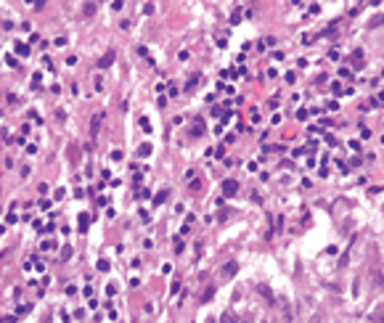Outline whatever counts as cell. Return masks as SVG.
Returning a JSON list of instances; mask_svg holds the SVG:
<instances>
[{"label": "cell", "instance_id": "obj_4", "mask_svg": "<svg viewBox=\"0 0 384 323\" xmlns=\"http://www.w3.org/2000/svg\"><path fill=\"white\" fill-rule=\"evenodd\" d=\"M223 188H225V193L231 196V193H236V188H239V186H236V183H234V180H228V183H225V186H223Z\"/></svg>", "mask_w": 384, "mask_h": 323}, {"label": "cell", "instance_id": "obj_2", "mask_svg": "<svg viewBox=\"0 0 384 323\" xmlns=\"http://www.w3.org/2000/svg\"><path fill=\"white\" fill-rule=\"evenodd\" d=\"M260 294L267 299V302H276V299H273V294H271V289H267V286H260Z\"/></svg>", "mask_w": 384, "mask_h": 323}, {"label": "cell", "instance_id": "obj_3", "mask_svg": "<svg viewBox=\"0 0 384 323\" xmlns=\"http://www.w3.org/2000/svg\"><path fill=\"white\" fill-rule=\"evenodd\" d=\"M353 61H355V66H363V51H355L353 53Z\"/></svg>", "mask_w": 384, "mask_h": 323}, {"label": "cell", "instance_id": "obj_1", "mask_svg": "<svg viewBox=\"0 0 384 323\" xmlns=\"http://www.w3.org/2000/svg\"><path fill=\"white\" fill-rule=\"evenodd\" d=\"M371 320H374V323H384V305H381L379 310H374V313H371Z\"/></svg>", "mask_w": 384, "mask_h": 323}]
</instances>
